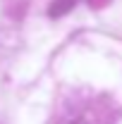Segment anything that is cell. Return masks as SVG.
Instances as JSON below:
<instances>
[{
	"label": "cell",
	"mask_w": 122,
	"mask_h": 124,
	"mask_svg": "<svg viewBox=\"0 0 122 124\" xmlns=\"http://www.w3.org/2000/svg\"><path fill=\"white\" fill-rule=\"evenodd\" d=\"M77 2H79V0H53V2H50V7H48V17L58 19V17L70 15V12L74 10Z\"/></svg>",
	"instance_id": "obj_1"
},
{
	"label": "cell",
	"mask_w": 122,
	"mask_h": 124,
	"mask_svg": "<svg viewBox=\"0 0 122 124\" xmlns=\"http://www.w3.org/2000/svg\"><path fill=\"white\" fill-rule=\"evenodd\" d=\"M113 0H89V5H91L93 10H103V7H108Z\"/></svg>",
	"instance_id": "obj_2"
}]
</instances>
